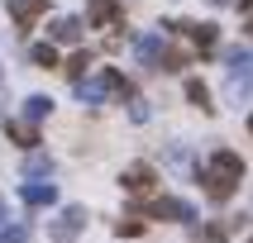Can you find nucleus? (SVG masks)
<instances>
[{"instance_id": "22", "label": "nucleus", "mask_w": 253, "mask_h": 243, "mask_svg": "<svg viewBox=\"0 0 253 243\" xmlns=\"http://www.w3.org/2000/svg\"><path fill=\"white\" fill-rule=\"evenodd\" d=\"M0 224H5V196H0Z\"/></svg>"}, {"instance_id": "15", "label": "nucleus", "mask_w": 253, "mask_h": 243, "mask_svg": "<svg viewBox=\"0 0 253 243\" xmlns=\"http://www.w3.org/2000/svg\"><path fill=\"white\" fill-rule=\"evenodd\" d=\"M48 172H53V157L48 153H29L24 157V176H48Z\"/></svg>"}, {"instance_id": "26", "label": "nucleus", "mask_w": 253, "mask_h": 243, "mask_svg": "<svg viewBox=\"0 0 253 243\" xmlns=\"http://www.w3.org/2000/svg\"><path fill=\"white\" fill-rule=\"evenodd\" d=\"M249 243H253V239H249Z\"/></svg>"}, {"instance_id": "8", "label": "nucleus", "mask_w": 253, "mask_h": 243, "mask_svg": "<svg viewBox=\"0 0 253 243\" xmlns=\"http://www.w3.org/2000/svg\"><path fill=\"white\" fill-rule=\"evenodd\" d=\"M86 19L96 29H115V24H125V10H120L115 0H91V5H86Z\"/></svg>"}, {"instance_id": "23", "label": "nucleus", "mask_w": 253, "mask_h": 243, "mask_svg": "<svg viewBox=\"0 0 253 243\" xmlns=\"http://www.w3.org/2000/svg\"><path fill=\"white\" fill-rule=\"evenodd\" d=\"M211 5H239V0H211Z\"/></svg>"}, {"instance_id": "6", "label": "nucleus", "mask_w": 253, "mask_h": 243, "mask_svg": "<svg viewBox=\"0 0 253 243\" xmlns=\"http://www.w3.org/2000/svg\"><path fill=\"white\" fill-rule=\"evenodd\" d=\"M143 214H153V219H182V224H191L196 219V205L191 200H177V196H158V200H148V210Z\"/></svg>"}, {"instance_id": "9", "label": "nucleus", "mask_w": 253, "mask_h": 243, "mask_svg": "<svg viewBox=\"0 0 253 243\" xmlns=\"http://www.w3.org/2000/svg\"><path fill=\"white\" fill-rule=\"evenodd\" d=\"M19 200L34 205V210H39V205H53V200H57V186L53 181H24V186H19Z\"/></svg>"}, {"instance_id": "7", "label": "nucleus", "mask_w": 253, "mask_h": 243, "mask_svg": "<svg viewBox=\"0 0 253 243\" xmlns=\"http://www.w3.org/2000/svg\"><path fill=\"white\" fill-rule=\"evenodd\" d=\"M120 186H125L129 196H143V191H153V186H158V172L148 167V162H134V167H125Z\"/></svg>"}, {"instance_id": "12", "label": "nucleus", "mask_w": 253, "mask_h": 243, "mask_svg": "<svg viewBox=\"0 0 253 243\" xmlns=\"http://www.w3.org/2000/svg\"><path fill=\"white\" fill-rule=\"evenodd\" d=\"M10 14H14V24H34V19L48 14V0H10Z\"/></svg>"}, {"instance_id": "24", "label": "nucleus", "mask_w": 253, "mask_h": 243, "mask_svg": "<svg viewBox=\"0 0 253 243\" xmlns=\"http://www.w3.org/2000/svg\"><path fill=\"white\" fill-rule=\"evenodd\" d=\"M249 134H253V114H249Z\"/></svg>"}, {"instance_id": "2", "label": "nucleus", "mask_w": 253, "mask_h": 243, "mask_svg": "<svg viewBox=\"0 0 253 243\" xmlns=\"http://www.w3.org/2000/svg\"><path fill=\"white\" fill-rule=\"evenodd\" d=\"M105 96H129V81L120 71L105 67L100 76H82V81H77V100H82V105H100Z\"/></svg>"}, {"instance_id": "5", "label": "nucleus", "mask_w": 253, "mask_h": 243, "mask_svg": "<svg viewBox=\"0 0 253 243\" xmlns=\"http://www.w3.org/2000/svg\"><path fill=\"white\" fill-rule=\"evenodd\" d=\"M134 57H139L143 67H158V71H163V62H168V43H163V29H153V34H139V38H134Z\"/></svg>"}, {"instance_id": "19", "label": "nucleus", "mask_w": 253, "mask_h": 243, "mask_svg": "<svg viewBox=\"0 0 253 243\" xmlns=\"http://www.w3.org/2000/svg\"><path fill=\"white\" fill-rule=\"evenodd\" d=\"M0 243H29V229L24 224H0Z\"/></svg>"}, {"instance_id": "14", "label": "nucleus", "mask_w": 253, "mask_h": 243, "mask_svg": "<svg viewBox=\"0 0 253 243\" xmlns=\"http://www.w3.org/2000/svg\"><path fill=\"white\" fill-rule=\"evenodd\" d=\"M48 114H53V100L48 96H29L24 100V119L29 124H39V119H48Z\"/></svg>"}, {"instance_id": "4", "label": "nucleus", "mask_w": 253, "mask_h": 243, "mask_svg": "<svg viewBox=\"0 0 253 243\" xmlns=\"http://www.w3.org/2000/svg\"><path fill=\"white\" fill-rule=\"evenodd\" d=\"M82 229H86V210H82V205H67V210H62L53 224H48V239L72 243V239H82Z\"/></svg>"}, {"instance_id": "13", "label": "nucleus", "mask_w": 253, "mask_h": 243, "mask_svg": "<svg viewBox=\"0 0 253 243\" xmlns=\"http://www.w3.org/2000/svg\"><path fill=\"white\" fill-rule=\"evenodd\" d=\"M5 134H10L19 148H39V129L29 124V119H24V124H19V119H5Z\"/></svg>"}, {"instance_id": "10", "label": "nucleus", "mask_w": 253, "mask_h": 243, "mask_svg": "<svg viewBox=\"0 0 253 243\" xmlns=\"http://www.w3.org/2000/svg\"><path fill=\"white\" fill-rule=\"evenodd\" d=\"M48 34H53V43H82V19L77 14H57L48 24Z\"/></svg>"}, {"instance_id": "3", "label": "nucleus", "mask_w": 253, "mask_h": 243, "mask_svg": "<svg viewBox=\"0 0 253 243\" xmlns=\"http://www.w3.org/2000/svg\"><path fill=\"white\" fill-rule=\"evenodd\" d=\"M225 67H229V91L234 100H249L253 96V48H225Z\"/></svg>"}, {"instance_id": "18", "label": "nucleus", "mask_w": 253, "mask_h": 243, "mask_svg": "<svg viewBox=\"0 0 253 243\" xmlns=\"http://www.w3.org/2000/svg\"><path fill=\"white\" fill-rule=\"evenodd\" d=\"M86 67H91V53H72V57H67V67H62V71H67L72 81H82V76H86Z\"/></svg>"}, {"instance_id": "17", "label": "nucleus", "mask_w": 253, "mask_h": 243, "mask_svg": "<svg viewBox=\"0 0 253 243\" xmlns=\"http://www.w3.org/2000/svg\"><path fill=\"white\" fill-rule=\"evenodd\" d=\"M29 57H34L39 67H57V48H53V43H34V48H29Z\"/></svg>"}, {"instance_id": "11", "label": "nucleus", "mask_w": 253, "mask_h": 243, "mask_svg": "<svg viewBox=\"0 0 253 243\" xmlns=\"http://www.w3.org/2000/svg\"><path fill=\"white\" fill-rule=\"evenodd\" d=\"M172 29H182L186 38L201 48V57H211V53H215V29H211V24H172Z\"/></svg>"}, {"instance_id": "25", "label": "nucleus", "mask_w": 253, "mask_h": 243, "mask_svg": "<svg viewBox=\"0 0 253 243\" xmlns=\"http://www.w3.org/2000/svg\"><path fill=\"white\" fill-rule=\"evenodd\" d=\"M249 34H253V24H249Z\"/></svg>"}, {"instance_id": "1", "label": "nucleus", "mask_w": 253, "mask_h": 243, "mask_svg": "<svg viewBox=\"0 0 253 243\" xmlns=\"http://www.w3.org/2000/svg\"><path fill=\"white\" fill-rule=\"evenodd\" d=\"M239 176H244V157L229 153V148H220V153L211 157V167L201 172V181H206V191H211L215 200H229V196H234Z\"/></svg>"}, {"instance_id": "21", "label": "nucleus", "mask_w": 253, "mask_h": 243, "mask_svg": "<svg viewBox=\"0 0 253 243\" xmlns=\"http://www.w3.org/2000/svg\"><path fill=\"white\" fill-rule=\"evenodd\" d=\"M148 114H153V110H148V105H143V100H134V110H129V119H134V124H143V119H148Z\"/></svg>"}, {"instance_id": "20", "label": "nucleus", "mask_w": 253, "mask_h": 243, "mask_svg": "<svg viewBox=\"0 0 253 243\" xmlns=\"http://www.w3.org/2000/svg\"><path fill=\"white\" fill-rule=\"evenodd\" d=\"M115 234H120V239H134V234H143V219H134V214H129V219H120V224H115Z\"/></svg>"}, {"instance_id": "16", "label": "nucleus", "mask_w": 253, "mask_h": 243, "mask_svg": "<svg viewBox=\"0 0 253 243\" xmlns=\"http://www.w3.org/2000/svg\"><path fill=\"white\" fill-rule=\"evenodd\" d=\"M186 96H191V105H201V110H215V105H211V91H206V81H196V76L186 81Z\"/></svg>"}]
</instances>
